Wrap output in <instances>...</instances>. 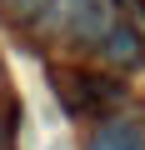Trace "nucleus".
Instances as JSON below:
<instances>
[{
	"instance_id": "nucleus-1",
	"label": "nucleus",
	"mask_w": 145,
	"mask_h": 150,
	"mask_svg": "<svg viewBox=\"0 0 145 150\" xmlns=\"http://www.w3.org/2000/svg\"><path fill=\"white\" fill-rule=\"evenodd\" d=\"M50 30L65 35V40L95 45V40H105L110 20H105V5H100V0H50Z\"/></svg>"
},
{
	"instance_id": "nucleus-2",
	"label": "nucleus",
	"mask_w": 145,
	"mask_h": 150,
	"mask_svg": "<svg viewBox=\"0 0 145 150\" xmlns=\"http://www.w3.org/2000/svg\"><path fill=\"white\" fill-rule=\"evenodd\" d=\"M100 55L110 60V65H120V70H135L140 60H145V35L125 20V25H110L105 30V40H100Z\"/></svg>"
},
{
	"instance_id": "nucleus-3",
	"label": "nucleus",
	"mask_w": 145,
	"mask_h": 150,
	"mask_svg": "<svg viewBox=\"0 0 145 150\" xmlns=\"http://www.w3.org/2000/svg\"><path fill=\"white\" fill-rule=\"evenodd\" d=\"M85 150H145V130L135 120H105L85 140Z\"/></svg>"
},
{
	"instance_id": "nucleus-4",
	"label": "nucleus",
	"mask_w": 145,
	"mask_h": 150,
	"mask_svg": "<svg viewBox=\"0 0 145 150\" xmlns=\"http://www.w3.org/2000/svg\"><path fill=\"white\" fill-rule=\"evenodd\" d=\"M35 5H45V0H10V5H5V15H10L15 25H25V20H35V15H40Z\"/></svg>"
},
{
	"instance_id": "nucleus-5",
	"label": "nucleus",
	"mask_w": 145,
	"mask_h": 150,
	"mask_svg": "<svg viewBox=\"0 0 145 150\" xmlns=\"http://www.w3.org/2000/svg\"><path fill=\"white\" fill-rule=\"evenodd\" d=\"M115 5H125V20L130 25H145V0H115Z\"/></svg>"
},
{
	"instance_id": "nucleus-6",
	"label": "nucleus",
	"mask_w": 145,
	"mask_h": 150,
	"mask_svg": "<svg viewBox=\"0 0 145 150\" xmlns=\"http://www.w3.org/2000/svg\"><path fill=\"white\" fill-rule=\"evenodd\" d=\"M0 140H5V130H0Z\"/></svg>"
}]
</instances>
